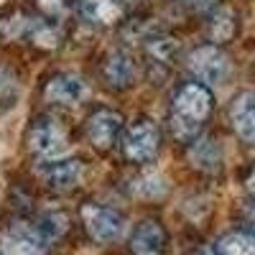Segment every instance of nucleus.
<instances>
[{
  "label": "nucleus",
  "mask_w": 255,
  "mask_h": 255,
  "mask_svg": "<svg viewBox=\"0 0 255 255\" xmlns=\"http://www.w3.org/2000/svg\"><path fill=\"white\" fill-rule=\"evenodd\" d=\"M215 110V97L202 82H186L174 92L171 110H168V128L179 143H194L202 133L204 123Z\"/></svg>",
  "instance_id": "obj_1"
},
{
  "label": "nucleus",
  "mask_w": 255,
  "mask_h": 255,
  "mask_svg": "<svg viewBox=\"0 0 255 255\" xmlns=\"http://www.w3.org/2000/svg\"><path fill=\"white\" fill-rule=\"evenodd\" d=\"M0 38L3 41H26V44H31L41 51H54L61 46L64 33L49 18H36L23 10H13L10 15L0 18Z\"/></svg>",
  "instance_id": "obj_2"
},
{
  "label": "nucleus",
  "mask_w": 255,
  "mask_h": 255,
  "mask_svg": "<svg viewBox=\"0 0 255 255\" xmlns=\"http://www.w3.org/2000/svg\"><path fill=\"white\" fill-rule=\"evenodd\" d=\"M28 151L44 161H56L69 151V130L56 115H38L26 133Z\"/></svg>",
  "instance_id": "obj_3"
},
{
  "label": "nucleus",
  "mask_w": 255,
  "mask_h": 255,
  "mask_svg": "<svg viewBox=\"0 0 255 255\" xmlns=\"http://www.w3.org/2000/svg\"><path fill=\"white\" fill-rule=\"evenodd\" d=\"M120 148H123L125 161H130V163H151L158 156V148H161V130L156 128L153 120L138 118V120H133L130 125L125 128Z\"/></svg>",
  "instance_id": "obj_4"
},
{
  "label": "nucleus",
  "mask_w": 255,
  "mask_h": 255,
  "mask_svg": "<svg viewBox=\"0 0 255 255\" xmlns=\"http://www.w3.org/2000/svg\"><path fill=\"white\" fill-rule=\"evenodd\" d=\"M186 69L197 82L209 87V84H222L230 77L232 64H230V56L217 44H204L186 56Z\"/></svg>",
  "instance_id": "obj_5"
},
{
  "label": "nucleus",
  "mask_w": 255,
  "mask_h": 255,
  "mask_svg": "<svg viewBox=\"0 0 255 255\" xmlns=\"http://www.w3.org/2000/svg\"><path fill=\"white\" fill-rule=\"evenodd\" d=\"M82 225L87 230V235L100 245H110L120 240V235L125 232V217L118 209L92 204V202L82 207Z\"/></svg>",
  "instance_id": "obj_6"
},
{
  "label": "nucleus",
  "mask_w": 255,
  "mask_h": 255,
  "mask_svg": "<svg viewBox=\"0 0 255 255\" xmlns=\"http://www.w3.org/2000/svg\"><path fill=\"white\" fill-rule=\"evenodd\" d=\"M123 128H125V118L118 110L100 108L84 120V135L97 151H110L123 140Z\"/></svg>",
  "instance_id": "obj_7"
},
{
  "label": "nucleus",
  "mask_w": 255,
  "mask_h": 255,
  "mask_svg": "<svg viewBox=\"0 0 255 255\" xmlns=\"http://www.w3.org/2000/svg\"><path fill=\"white\" fill-rule=\"evenodd\" d=\"M87 97H90V84L72 72L54 74L44 87V100L56 105V108H79Z\"/></svg>",
  "instance_id": "obj_8"
},
{
  "label": "nucleus",
  "mask_w": 255,
  "mask_h": 255,
  "mask_svg": "<svg viewBox=\"0 0 255 255\" xmlns=\"http://www.w3.org/2000/svg\"><path fill=\"white\" fill-rule=\"evenodd\" d=\"M46 243L38 235L36 225L28 222H13L0 235V253L3 255H44Z\"/></svg>",
  "instance_id": "obj_9"
},
{
  "label": "nucleus",
  "mask_w": 255,
  "mask_h": 255,
  "mask_svg": "<svg viewBox=\"0 0 255 255\" xmlns=\"http://www.w3.org/2000/svg\"><path fill=\"white\" fill-rule=\"evenodd\" d=\"M102 79L110 90H128L133 87L138 79V61L130 51L125 49H113L102 59Z\"/></svg>",
  "instance_id": "obj_10"
},
{
  "label": "nucleus",
  "mask_w": 255,
  "mask_h": 255,
  "mask_svg": "<svg viewBox=\"0 0 255 255\" xmlns=\"http://www.w3.org/2000/svg\"><path fill=\"white\" fill-rule=\"evenodd\" d=\"M82 176H84V163L79 158L46 161V166L41 168V179L51 191H69L82 181Z\"/></svg>",
  "instance_id": "obj_11"
},
{
  "label": "nucleus",
  "mask_w": 255,
  "mask_h": 255,
  "mask_svg": "<svg viewBox=\"0 0 255 255\" xmlns=\"http://www.w3.org/2000/svg\"><path fill=\"white\" fill-rule=\"evenodd\" d=\"M168 238L158 220H145L135 227L130 238V253L133 255H166Z\"/></svg>",
  "instance_id": "obj_12"
},
{
  "label": "nucleus",
  "mask_w": 255,
  "mask_h": 255,
  "mask_svg": "<svg viewBox=\"0 0 255 255\" xmlns=\"http://www.w3.org/2000/svg\"><path fill=\"white\" fill-rule=\"evenodd\" d=\"M230 123L245 143L255 145V92H243L232 100Z\"/></svg>",
  "instance_id": "obj_13"
},
{
  "label": "nucleus",
  "mask_w": 255,
  "mask_h": 255,
  "mask_svg": "<svg viewBox=\"0 0 255 255\" xmlns=\"http://www.w3.org/2000/svg\"><path fill=\"white\" fill-rule=\"evenodd\" d=\"M79 13L92 26L110 28V26H118L123 20L125 8H123L120 0H79Z\"/></svg>",
  "instance_id": "obj_14"
},
{
  "label": "nucleus",
  "mask_w": 255,
  "mask_h": 255,
  "mask_svg": "<svg viewBox=\"0 0 255 255\" xmlns=\"http://www.w3.org/2000/svg\"><path fill=\"white\" fill-rule=\"evenodd\" d=\"M143 51L151 67H168L176 56V38L168 33H151L143 38Z\"/></svg>",
  "instance_id": "obj_15"
},
{
  "label": "nucleus",
  "mask_w": 255,
  "mask_h": 255,
  "mask_svg": "<svg viewBox=\"0 0 255 255\" xmlns=\"http://www.w3.org/2000/svg\"><path fill=\"white\" fill-rule=\"evenodd\" d=\"M235 31H238V15H235L232 8L222 5V8H217L215 13H212V18H209V38L215 41L217 46L225 44V41H230L232 36H235Z\"/></svg>",
  "instance_id": "obj_16"
},
{
  "label": "nucleus",
  "mask_w": 255,
  "mask_h": 255,
  "mask_svg": "<svg viewBox=\"0 0 255 255\" xmlns=\"http://www.w3.org/2000/svg\"><path fill=\"white\" fill-rule=\"evenodd\" d=\"M212 255H255V235L253 232H227L217 240Z\"/></svg>",
  "instance_id": "obj_17"
},
{
  "label": "nucleus",
  "mask_w": 255,
  "mask_h": 255,
  "mask_svg": "<svg viewBox=\"0 0 255 255\" xmlns=\"http://www.w3.org/2000/svg\"><path fill=\"white\" fill-rule=\"evenodd\" d=\"M33 225H36V230H38V235L44 238V243L51 245L54 240H61L64 235H67L69 217L64 215V212H46V215H41Z\"/></svg>",
  "instance_id": "obj_18"
},
{
  "label": "nucleus",
  "mask_w": 255,
  "mask_h": 255,
  "mask_svg": "<svg viewBox=\"0 0 255 255\" xmlns=\"http://www.w3.org/2000/svg\"><path fill=\"white\" fill-rule=\"evenodd\" d=\"M189 158L197 168H202V171H217L220 163H222L220 148L212 140H194V145H191V151H189Z\"/></svg>",
  "instance_id": "obj_19"
},
{
  "label": "nucleus",
  "mask_w": 255,
  "mask_h": 255,
  "mask_svg": "<svg viewBox=\"0 0 255 255\" xmlns=\"http://www.w3.org/2000/svg\"><path fill=\"white\" fill-rule=\"evenodd\" d=\"M168 191L166 186V179L158 176V174H140L135 181H133V194L135 197H143V199H158Z\"/></svg>",
  "instance_id": "obj_20"
},
{
  "label": "nucleus",
  "mask_w": 255,
  "mask_h": 255,
  "mask_svg": "<svg viewBox=\"0 0 255 255\" xmlns=\"http://www.w3.org/2000/svg\"><path fill=\"white\" fill-rule=\"evenodd\" d=\"M36 8L41 10V15L49 18V20H61V18H67L79 0H33Z\"/></svg>",
  "instance_id": "obj_21"
},
{
  "label": "nucleus",
  "mask_w": 255,
  "mask_h": 255,
  "mask_svg": "<svg viewBox=\"0 0 255 255\" xmlns=\"http://www.w3.org/2000/svg\"><path fill=\"white\" fill-rule=\"evenodd\" d=\"M15 97H18V82H15V77L5 67H0V110L8 108V105H13Z\"/></svg>",
  "instance_id": "obj_22"
},
{
  "label": "nucleus",
  "mask_w": 255,
  "mask_h": 255,
  "mask_svg": "<svg viewBox=\"0 0 255 255\" xmlns=\"http://www.w3.org/2000/svg\"><path fill=\"white\" fill-rule=\"evenodd\" d=\"M176 3H181L191 10H209V8L217 5V0H176Z\"/></svg>",
  "instance_id": "obj_23"
},
{
  "label": "nucleus",
  "mask_w": 255,
  "mask_h": 255,
  "mask_svg": "<svg viewBox=\"0 0 255 255\" xmlns=\"http://www.w3.org/2000/svg\"><path fill=\"white\" fill-rule=\"evenodd\" d=\"M245 217H248V222L255 227V202H253V204H248V209H245Z\"/></svg>",
  "instance_id": "obj_24"
},
{
  "label": "nucleus",
  "mask_w": 255,
  "mask_h": 255,
  "mask_svg": "<svg viewBox=\"0 0 255 255\" xmlns=\"http://www.w3.org/2000/svg\"><path fill=\"white\" fill-rule=\"evenodd\" d=\"M245 189H248V191H250V194L255 197V171H253V174L248 176V181H245Z\"/></svg>",
  "instance_id": "obj_25"
},
{
  "label": "nucleus",
  "mask_w": 255,
  "mask_h": 255,
  "mask_svg": "<svg viewBox=\"0 0 255 255\" xmlns=\"http://www.w3.org/2000/svg\"><path fill=\"white\" fill-rule=\"evenodd\" d=\"M120 3H143V0H120Z\"/></svg>",
  "instance_id": "obj_26"
},
{
  "label": "nucleus",
  "mask_w": 255,
  "mask_h": 255,
  "mask_svg": "<svg viewBox=\"0 0 255 255\" xmlns=\"http://www.w3.org/2000/svg\"><path fill=\"white\" fill-rule=\"evenodd\" d=\"M197 255H199V253H197ZM202 255H207V253H202Z\"/></svg>",
  "instance_id": "obj_27"
}]
</instances>
